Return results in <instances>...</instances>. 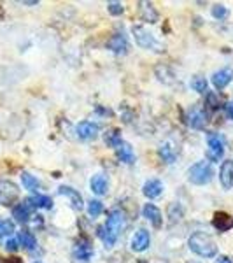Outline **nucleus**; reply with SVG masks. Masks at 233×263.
<instances>
[{
  "label": "nucleus",
  "instance_id": "nucleus-26",
  "mask_svg": "<svg viewBox=\"0 0 233 263\" xmlns=\"http://www.w3.org/2000/svg\"><path fill=\"white\" fill-rule=\"evenodd\" d=\"M102 213H104V203L100 200L88 202V214H90V218H99Z\"/></svg>",
  "mask_w": 233,
  "mask_h": 263
},
{
  "label": "nucleus",
  "instance_id": "nucleus-16",
  "mask_svg": "<svg viewBox=\"0 0 233 263\" xmlns=\"http://www.w3.org/2000/svg\"><path fill=\"white\" fill-rule=\"evenodd\" d=\"M91 256H93V246L88 242V240H79V242L74 246L75 260L88 261V260H91Z\"/></svg>",
  "mask_w": 233,
  "mask_h": 263
},
{
  "label": "nucleus",
  "instance_id": "nucleus-24",
  "mask_svg": "<svg viewBox=\"0 0 233 263\" xmlns=\"http://www.w3.org/2000/svg\"><path fill=\"white\" fill-rule=\"evenodd\" d=\"M139 6H141L142 18H144V20L149 21V23H156V21H158V12L154 11L152 4H149V2H141Z\"/></svg>",
  "mask_w": 233,
  "mask_h": 263
},
{
  "label": "nucleus",
  "instance_id": "nucleus-32",
  "mask_svg": "<svg viewBox=\"0 0 233 263\" xmlns=\"http://www.w3.org/2000/svg\"><path fill=\"white\" fill-rule=\"evenodd\" d=\"M107 11L111 12L112 16H121L123 11H125V7H123L121 2H109L107 4Z\"/></svg>",
  "mask_w": 233,
  "mask_h": 263
},
{
  "label": "nucleus",
  "instance_id": "nucleus-20",
  "mask_svg": "<svg viewBox=\"0 0 233 263\" xmlns=\"http://www.w3.org/2000/svg\"><path fill=\"white\" fill-rule=\"evenodd\" d=\"M116 156L118 160L123 163H133L135 162V153L132 149V146H130L128 142H121L120 146L116 147Z\"/></svg>",
  "mask_w": 233,
  "mask_h": 263
},
{
  "label": "nucleus",
  "instance_id": "nucleus-14",
  "mask_svg": "<svg viewBox=\"0 0 233 263\" xmlns=\"http://www.w3.org/2000/svg\"><path fill=\"white\" fill-rule=\"evenodd\" d=\"M219 181L224 190H230L233 186V160L223 162L221 168H219Z\"/></svg>",
  "mask_w": 233,
  "mask_h": 263
},
{
  "label": "nucleus",
  "instance_id": "nucleus-3",
  "mask_svg": "<svg viewBox=\"0 0 233 263\" xmlns=\"http://www.w3.org/2000/svg\"><path fill=\"white\" fill-rule=\"evenodd\" d=\"M214 177V171H212V165L209 162H198L189 167L188 171V179L197 186H203V184H209Z\"/></svg>",
  "mask_w": 233,
  "mask_h": 263
},
{
  "label": "nucleus",
  "instance_id": "nucleus-28",
  "mask_svg": "<svg viewBox=\"0 0 233 263\" xmlns=\"http://www.w3.org/2000/svg\"><path fill=\"white\" fill-rule=\"evenodd\" d=\"M189 84L197 93H207V79L202 78V76H195Z\"/></svg>",
  "mask_w": 233,
  "mask_h": 263
},
{
  "label": "nucleus",
  "instance_id": "nucleus-10",
  "mask_svg": "<svg viewBox=\"0 0 233 263\" xmlns=\"http://www.w3.org/2000/svg\"><path fill=\"white\" fill-rule=\"evenodd\" d=\"M142 216L149 221L154 228H160L163 224V216H162V211L154 205V203H146L142 207Z\"/></svg>",
  "mask_w": 233,
  "mask_h": 263
},
{
  "label": "nucleus",
  "instance_id": "nucleus-5",
  "mask_svg": "<svg viewBox=\"0 0 233 263\" xmlns=\"http://www.w3.org/2000/svg\"><path fill=\"white\" fill-rule=\"evenodd\" d=\"M207 146H209V149H207L205 156L209 160V163L219 162L224 155V139L216 132H209L207 134Z\"/></svg>",
  "mask_w": 233,
  "mask_h": 263
},
{
  "label": "nucleus",
  "instance_id": "nucleus-11",
  "mask_svg": "<svg viewBox=\"0 0 233 263\" xmlns=\"http://www.w3.org/2000/svg\"><path fill=\"white\" fill-rule=\"evenodd\" d=\"M231 79H233V69H230V67L221 69L212 74V84L216 90H224V88L231 83Z\"/></svg>",
  "mask_w": 233,
  "mask_h": 263
},
{
  "label": "nucleus",
  "instance_id": "nucleus-34",
  "mask_svg": "<svg viewBox=\"0 0 233 263\" xmlns=\"http://www.w3.org/2000/svg\"><path fill=\"white\" fill-rule=\"evenodd\" d=\"M18 248H20L18 239H9L6 242V249H7V251H11V253H16V251H18Z\"/></svg>",
  "mask_w": 233,
  "mask_h": 263
},
{
  "label": "nucleus",
  "instance_id": "nucleus-37",
  "mask_svg": "<svg viewBox=\"0 0 233 263\" xmlns=\"http://www.w3.org/2000/svg\"><path fill=\"white\" fill-rule=\"evenodd\" d=\"M156 263H167V261H163V260H162V261H156Z\"/></svg>",
  "mask_w": 233,
  "mask_h": 263
},
{
  "label": "nucleus",
  "instance_id": "nucleus-25",
  "mask_svg": "<svg viewBox=\"0 0 233 263\" xmlns=\"http://www.w3.org/2000/svg\"><path fill=\"white\" fill-rule=\"evenodd\" d=\"M104 141H105V144H109L111 147H118V146H120V144L123 142V141H121V132L118 130V128L109 130L107 134L104 135Z\"/></svg>",
  "mask_w": 233,
  "mask_h": 263
},
{
  "label": "nucleus",
  "instance_id": "nucleus-19",
  "mask_svg": "<svg viewBox=\"0 0 233 263\" xmlns=\"http://www.w3.org/2000/svg\"><path fill=\"white\" fill-rule=\"evenodd\" d=\"M12 218H14L18 223H28L32 218V207L28 205L27 202L18 203V205L12 209Z\"/></svg>",
  "mask_w": 233,
  "mask_h": 263
},
{
  "label": "nucleus",
  "instance_id": "nucleus-6",
  "mask_svg": "<svg viewBox=\"0 0 233 263\" xmlns=\"http://www.w3.org/2000/svg\"><path fill=\"white\" fill-rule=\"evenodd\" d=\"M186 121L188 125L195 130H202L205 128L207 125V112L202 105H193L191 109L188 111V116H186Z\"/></svg>",
  "mask_w": 233,
  "mask_h": 263
},
{
  "label": "nucleus",
  "instance_id": "nucleus-7",
  "mask_svg": "<svg viewBox=\"0 0 233 263\" xmlns=\"http://www.w3.org/2000/svg\"><path fill=\"white\" fill-rule=\"evenodd\" d=\"M99 132L100 125L95 121H81L75 126V134H77V137L81 141H91V139H95L99 135Z\"/></svg>",
  "mask_w": 233,
  "mask_h": 263
},
{
  "label": "nucleus",
  "instance_id": "nucleus-15",
  "mask_svg": "<svg viewBox=\"0 0 233 263\" xmlns=\"http://www.w3.org/2000/svg\"><path fill=\"white\" fill-rule=\"evenodd\" d=\"M107 48L116 54H126L128 51V41L123 33H114L111 37V41L107 42Z\"/></svg>",
  "mask_w": 233,
  "mask_h": 263
},
{
  "label": "nucleus",
  "instance_id": "nucleus-29",
  "mask_svg": "<svg viewBox=\"0 0 233 263\" xmlns=\"http://www.w3.org/2000/svg\"><path fill=\"white\" fill-rule=\"evenodd\" d=\"M158 153H160V156L163 158V162H167V163H173V160H176V155H173L172 147L168 146V144H162Z\"/></svg>",
  "mask_w": 233,
  "mask_h": 263
},
{
  "label": "nucleus",
  "instance_id": "nucleus-33",
  "mask_svg": "<svg viewBox=\"0 0 233 263\" xmlns=\"http://www.w3.org/2000/svg\"><path fill=\"white\" fill-rule=\"evenodd\" d=\"M207 107L210 109H218L219 107V102H218V95L216 93H207Z\"/></svg>",
  "mask_w": 233,
  "mask_h": 263
},
{
  "label": "nucleus",
  "instance_id": "nucleus-2",
  "mask_svg": "<svg viewBox=\"0 0 233 263\" xmlns=\"http://www.w3.org/2000/svg\"><path fill=\"white\" fill-rule=\"evenodd\" d=\"M188 248L200 258H214L218 254V246L214 239L203 232H195L188 239Z\"/></svg>",
  "mask_w": 233,
  "mask_h": 263
},
{
  "label": "nucleus",
  "instance_id": "nucleus-8",
  "mask_svg": "<svg viewBox=\"0 0 233 263\" xmlns=\"http://www.w3.org/2000/svg\"><path fill=\"white\" fill-rule=\"evenodd\" d=\"M18 195H20V190L14 182H11V181L0 182V203L11 205V203L18 198Z\"/></svg>",
  "mask_w": 233,
  "mask_h": 263
},
{
  "label": "nucleus",
  "instance_id": "nucleus-21",
  "mask_svg": "<svg viewBox=\"0 0 233 263\" xmlns=\"http://www.w3.org/2000/svg\"><path fill=\"white\" fill-rule=\"evenodd\" d=\"M90 188L95 195H105L107 193V188H109L107 177H105L104 174H96V176H93L91 181H90Z\"/></svg>",
  "mask_w": 233,
  "mask_h": 263
},
{
  "label": "nucleus",
  "instance_id": "nucleus-9",
  "mask_svg": "<svg viewBox=\"0 0 233 263\" xmlns=\"http://www.w3.org/2000/svg\"><path fill=\"white\" fill-rule=\"evenodd\" d=\"M149 244H151V235H149V232L144 230V228H141V230H137L133 233L132 242H130V246H132V249L135 253L146 251V249L149 248Z\"/></svg>",
  "mask_w": 233,
  "mask_h": 263
},
{
  "label": "nucleus",
  "instance_id": "nucleus-31",
  "mask_svg": "<svg viewBox=\"0 0 233 263\" xmlns=\"http://www.w3.org/2000/svg\"><path fill=\"white\" fill-rule=\"evenodd\" d=\"M210 12H212L214 18L219 20V21H223V20L228 18V9H226V6H223V4H216Z\"/></svg>",
  "mask_w": 233,
  "mask_h": 263
},
{
  "label": "nucleus",
  "instance_id": "nucleus-27",
  "mask_svg": "<svg viewBox=\"0 0 233 263\" xmlns=\"http://www.w3.org/2000/svg\"><path fill=\"white\" fill-rule=\"evenodd\" d=\"M183 214H184V211H183V207H181V203H170V207H168V218H170V221L172 223H176V221H179L181 218H183Z\"/></svg>",
  "mask_w": 233,
  "mask_h": 263
},
{
  "label": "nucleus",
  "instance_id": "nucleus-23",
  "mask_svg": "<svg viewBox=\"0 0 233 263\" xmlns=\"http://www.w3.org/2000/svg\"><path fill=\"white\" fill-rule=\"evenodd\" d=\"M18 242L23 246L25 249H28V251H32V249H35L37 246V239L33 237L32 232L28 230H21L20 235H18Z\"/></svg>",
  "mask_w": 233,
  "mask_h": 263
},
{
  "label": "nucleus",
  "instance_id": "nucleus-17",
  "mask_svg": "<svg viewBox=\"0 0 233 263\" xmlns=\"http://www.w3.org/2000/svg\"><path fill=\"white\" fill-rule=\"evenodd\" d=\"M142 193L146 195V197L149 198V200H152V198H158L160 195L163 193L162 181H158V179L146 181V182H144V186H142Z\"/></svg>",
  "mask_w": 233,
  "mask_h": 263
},
{
  "label": "nucleus",
  "instance_id": "nucleus-36",
  "mask_svg": "<svg viewBox=\"0 0 233 263\" xmlns=\"http://www.w3.org/2000/svg\"><path fill=\"white\" fill-rule=\"evenodd\" d=\"M216 263H233V261L228 256H219L218 260H216Z\"/></svg>",
  "mask_w": 233,
  "mask_h": 263
},
{
  "label": "nucleus",
  "instance_id": "nucleus-22",
  "mask_svg": "<svg viewBox=\"0 0 233 263\" xmlns=\"http://www.w3.org/2000/svg\"><path fill=\"white\" fill-rule=\"evenodd\" d=\"M21 182H23V188L28 190V192H32V193H35V192H39V190H41L39 179H37L35 176H32V174H28V172L21 174Z\"/></svg>",
  "mask_w": 233,
  "mask_h": 263
},
{
  "label": "nucleus",
  "instance_id": "nucleus-39",
  "mask_svg": "<svg viewBox=\"0 0 233 263\" xmlns=\"http://www.w3.org/2000/svg\"><path fill=\"white\" fill-rule=\"evenodd\" d=\"M191 263H197V261H191Z\"/></svg>",
  "mask_w": 233,
  "mask_h": 263
},
{
  "label": "nucleus",
  "instance_id": "nucleus-18",
  "mask_svg": "<svg viewBox=\"0 0 233 263\" xmlns=\"http://www.w3.org/2000/svg\"><path fill=\"white\" fill-rule=\"evenodd\" d=\"M28 205L32 207V209H51L53 207V200H51V197L48 195H32V197H28L27 200Z\"/></svg>",
  "mask_w": 233,
  "mask_h": 263
},
{
  "label": "nucleus",
  "instance_id": "nucleus-12",
  "mask_svg": "<svg viewBox=\"0 0 233 263\" xmlns=\"http://www.w3.org/2000/svg\"><path fill=\"white\" fill-rule=\"evenodd\" d=\"M212 227L218 232H228L233 228V218L228 213H224V211H219L212 218Z\"/></svg>",
  "mask_w": 233,
  "mask_h": 263
},
{
  "label": "nucleus",
  "instance_id": "nucleus-13",
  "mask_svg": "<svg viewBox=\"0 0 233 263\" xmlns=\"http://www.w3.org/2000/svg\"><path fill=\"white\" fill-rule=\"evenodd\" d=\"M58 193L63 195V197L69 198L70 203H72V207H74L75 211H81L83 207H84V203H83V197H81V193H79L77 190L70 188V186H60V190H58Z\"/></svg>",
  "mask_w": 233,
  "mask_h": 263
},
{
  "label": "nucleus",
  "instance_id": "nucleus-30",
  "mask_svg": "<svg viewBox=\"0 0 233 263\" xmlns=\"http://www.w3.org/2000/svg\"><path fill=\"white\" fill-rule=\"evenodd\" d=\"M14 233V223L11 219H0V237H9Z\"/></svg>",
  "mask_w": 233,
  "mask_h": 263
},
{
  "label": "nucleus",
  "instance_id": "nucleus-35",
  "mask_svg": "<svg viewBox=\"0 0 233 263\" xmlns=\"http://www.w3.org/2000/svg\"><path fill=\"white\" fill-rule=\"evenodd\" d=\"M224 111H226V116L233 120V102H228L226 105H224Z\"/></svg>",
  "mask_w": 233,
  "mask_h": 263
},
{
  "label": "nucleus",
  "instance_id": "nucleus-4",
  "mask_svg": "<svg viewBox=\"0 0 233 263\" xmlns=\"http://www.w3.org/2000/svg\"><path fill=\"white\" fill-rule=\"evenodd\" d=\"M132 33L135 37V42H137L139 46H141L142 49H147V51H162V44H160L158 41H156V37L152 35V33L147 30V28H144L142 25H133L132 27Z\"/></svg>",
  "mask_w": 233,
  "mask_h": 263
},
{
  "label": "nucleus",
  "instance_id": "nucleus-1",
  "mask_svg": "<svg viewBox=\"0 0 233 263\" xmlns=\"http://www.w3.org/2000/svg\"><path fill=\"white\" fill-rule=\"evenodd\" d=\"M126 224V218H125V213L120 209H114L109 213V218L107 221H105L104 227H99V237L102 239V242H104L107 248H112L114 244H116L118 237H120L121 230L125 228Z\"/></svg>",
  "mask_w": 233,
  "mask_h": 263
},
{
  "label": "nucleus",
  "instance_id": "nucleus-38",
  "mask_svg": "<svg viewBox=\"0 0 233 263\" xmlns=\"http://www.w3.org/2000/svg\"><path fill=\"white\" fill-rule=\"evenodd\" d=\"M35 263H42V261H35Z\"/></svg>",
  "mask_w": 233,
  "mask_h": 263
}]
</instances>
